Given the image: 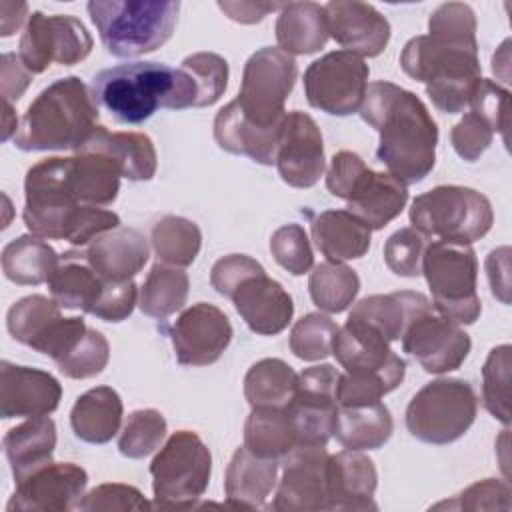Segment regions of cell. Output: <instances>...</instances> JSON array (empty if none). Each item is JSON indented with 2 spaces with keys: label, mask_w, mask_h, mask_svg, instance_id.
I'll list each match as a JSON object with an SVG mask.
<instances>
[{
  "label": "cell",
  "mask_w": 512,
  "mask_h": 512,
  "mask_svg": "<svg viewBox=\"0 0 512 512\" xmlns=\"http://www.w3.org/2000/svg\"><path fill=\"white\" fill-rule=\"evenodd\" d=\"M358 112L380 134L376 156L388 174L404 184H416L430 174L438 128L414 92L384 80L372 82Z\"/></svg>",
  "instance_id": "1"
},
{
  "label": "cell",
  "mask_w": 512,
  "mask_h": 512,
  "mask_svg": "<svg viewBox=\"0 0 512 512\" xmlns=\"http://www.w3.org/2000/svg\"><path fill=\"white\" fill-rule=\"evenodd\" d=\"M92 96L122 124H140L158 108H198V86L186 68L130 62L98 72Z\"/></svg>",
  "instance_id": "2"
},
{
  "label": "cell",
  "mask_w": 512,
  "mask_h": 512,
  "mask_svg": "<svg viewBox=\"0 0 512 512\" xmlns=\"http://www.w3.org/2000/svg\"><path fill=\"white\" fill-rule=\"evenodd\" d=\"M98 114L92 92L78 76L58 78L26 108L12 142L24 152H76L96 128Z\"/></svg>",
  "instance_id": "3"
},
{
  "label": "cell",
  "mask_w": 512,
  "mask_h": 512,
  "mask_svg": "<svg viewBox=\"0 0 512 512\" xmlns=\"http://www.w3.org/2000/svg\"><path fill=\"white\" fill-rule=\"evenodd\" d=\"M402 70L426 84L432 104L446 114H456L470 104L480 80L478 44L444 36H414L400 54Z\"/></svg>",
  "instance_id": "4"
},
{
  "label": "cell",
  "mask_w": 512,
  "mask_h": 512,
  "mask_svg": "<svg viewBox=\"0 0 512 512\" xmlns=\"http://www.w3.org/2000/svg\"><path fill=\"white\" fill-rule=\"evenodd\" d=\"M332 354L344 368L336 390L338 406L376 402L392 392L406 374V362L394 354L390 342L350 318L338 330Z\"/></svg>",
  "instance_id": "5"
},
{
  "label": "cell",
  "mask_w": 512,
  "mask_h": 512,
  "mask_svg": "<svg viewBox=\"0 0 512 512\" xmlns=\"http://www.w3.org/2000/svg\"><path fill=\"white\" fill-rule=\"evenodd\" d=\"M180 2L174 0H92L88 14L108 54L136 58L154 52L172 36Z\"/></svg>",
  "instance_id": "6"
},
{
  "label": "cell",
  "mask_w": 512,
  "mask_h": 512,
  "mask_svg": "<svg viewBox=\"0 0 512 512\" xmlns=\"http://www.w3.org/2000/svg\"><path fill=\"white\" fill-rule=\"evenodd\" d=\"M326 188L332 196L346 200L348 212L360 218L370 230H382L408 202L404 182L392 174L370 170L350 150H340L332 156L326 172Z\"/></svg>",
  "instance_id": "7"
},
{
  "label": "cell",
  "mask_w": 512,
  "mask_h": 512,
  "mask_svg": "<svg viewBox=\"0 0 512 512\" xmlns=\"http://www.w3.org/2000/svg\"><path fill=\"white\" fill-rule=\"evenodd\" d=\"M412 228L444 242L472 244L486 236L494 222L490 200L466 186H436L414 198Z\"/></svg>",
  "instance_id": "8"
},
{
  "label": "cell",
  "mask_w": 512,
  "mask_h": 512,
  "mask_svg": "<svg viewBox=\"0 0 512 512\" xmlns=\"http://www.w3.org/2000/svg\"><path fill=\"white\" fill-rule=\"evenodd\" d=\"M212 456L196 432H174L150 464L154 506L188 510L208 488Z\"/></svg>",
  "instance_id": "9"
},
{
  "label": "cell",
  "mask_w": 512,
  "mask_h": 512,
  "mask_svg": "<svg viewBox=\"0 0 512 512\" xmlns=\"http://www.w3.org/2000/svg\"><path fill=\"white\" fill-rule=\"evenodd\" d=\"M422 274L432 292L434 308L456 324H474L480 316L476 292L478 260L470 244L436 240L426 246Z\"/></svg>",
  "instance_id": "10"
},
{
  "label": "cell",
  "mask_w": 512,
  "mask_h": 512,
  "mask_svg": "<svg viewBox=\"0 0 512 512\" xmlns=\"http://www.w3.org/2000/svg\"><path fill=\"white\" fill-rule=\"evenodd\" d=\"M478 396L470 382L438 378L422 386L406 408L408 432L426 444H450L474 424Z\"/></svg>",
  "instance_id": "11"
},
{
  "label": "cell",
  "mask_w": 512,
  "mask_h": 512,
  "mask_svg": "<svg viewBox=\"0 0 512 512\" xmlns=\"http://www.w3.org/2000/svg\"><path fill=\"white\" fill-rule=\"evenodd\" d=\"M298 76L296 60L280 48H260L244 64L242 84L234 100L246 120L260 128H280L284 102Z\"/></svg>",
  "instance_id": "12"
},
{
  "label": "cell",
  "mask_w": 512,
  "mask_h": 512,
  "mask_svg": "<svg viewBox=\"0 0 512 512\" xmlns=\"http://www.w3.org/2000/svg\"><path fill=\"white\" fill-rule=\"evenodd\" d=\"M368 72V64L356 54L348 50L328 52L304 72L306 100L326 114L350 116L362 106Z\"/></svg>",
  "instance_id": "13"
},
{
  "label": "cell",
  "mask_w": 512,
  "mask_h": 512,
  "mask_svg": "<svg viewBox=\"0 0 512 512\" xmlns=\"http://www.w3.org/2000/svg\"><path fill=\"white\" fill-rule=\"evenodd\" d=\"M18 48L22 64L32 74H40L52 62L62 66L82 62L92 50V36L74 16H46L42 12H32Z\"/></svg>",
  "instance_id": "14"
},
{
  "label": "cell",
  "mask_w": 512,
  "mask_h": 512,
  "mask_svg": "<svg viewBox=\"0 0 512 512\" xmlns=\"http://www.w3.org/2000/svg\"><path fill=\"white\" fill-rule=\"evenodd\" d=\"M402 348L430 374H444L462 366L472 342L460 324L434 312L432 302L420 306L406 322Z\"/></svg>",
  "instance_id": "15"
},
{
  "label": "cell",
  "mask_w": 512,
  "mask_h": 512,
  "mask_svg": "<svg viewBox=\"0 0 512 512\" xmlns=\"http://www.w3.org/2000/svg\"><path fill=\"white\" fill-rule=\"evenodd\" d=\"M340 372L332 364L310 366L298 374L292 402L286 406L296 446H326L334 432Z\"/></svg>",
  "instance_id": "16"
},
{
  "label": "cell",
  "mask_w": 512,
  "mask_h": 512,
  "mask_svg": "<svg viewBox=\"0 0 512 512\" xmlns=\"http://www.w3.org/2000/svg\"><path fill=\"white\" fill-rule=\"evenodd\" d=\"M326 446H294L282 456V478L272 510H330Z\"/></svg>",
  "instance_id": "17"
},
{
  "label": "cell",
  "mask_w": 512,
  "mask_h": 512,
  "mask_svg": "<svg viewBox=\"0 0 512 512\" xmlns=\"http://www.w3.org/2000/svg\"><path fill=\"white\" fill-rule=\"evenodd\" d=\"M88 474L74 462H50L16 484L8 512H66L80 506Z\"/></svg>",
  "instance_id": "18"
},
{
  "label": "cell",
  "mask_w": 512,
  "mask_h": 512,
  "mask_svg": "<svg viewBox=\"0 0 512 512\" xmlns=\"http://www.w3.org/2000/svg\"><path fill=\"white\" fill-rule=\"evenodd\" d=\"M170 340L182 366H208L228 348L232 324L214 304L198 302L176 318L170 328Z\"/></svg>",
  "instance_id": "19"
},
{
  "label": "cell",
  "mask_w": 512,
  "mask_h": 512,
  "mask_svg": "<svg viewBox=\"0 0 512 512\" xmlns=\"http://www.w3.org/2000/svg\"><path fill=\"white\" fill-rule=\"evenodd\" d=\"M274 164L280 178L292 188H312L320 180L324 174V144L312 116L300 110L284 116Z\"/></svg>",
  "instance_id": "20"
},
{
  "label": "cell",
  "mask_w": 512,
  "mask_h": 512,
  "mask_svg": "<svg viewBox=\"0 0 512 512\" xmlns=\"http://www.w3.org/2000/svg\"><path fill=\"white\" fill-rule=\"evenodd\" d=\"M62 398L60 382L38 368L0 364V416L36 418L54 412Z\"/></svg>",
  "instance_id": "21"
},
{
  "label": "cell",
  "mask_w": 512,
  "mask_h": 512,
  "mask_svg": "<svg viewBox=\"0 0 512 512\" xmlns=\"http://www.w3.org/2000/svg\"><path fill=\"white\" fill-rule=\"evenodd\" d=\"M328 34L356 56H378L390 40L388 20L366 2L336 0L324 6Z\"/></svg>",
  "instance_id": "22"
},
{
  "label": "cell",
  "mask_w": 512,
  "mask_h": 512,
  "mask_svg": "<svg viewBox=\"0 0 512 512\" xmlns=\"http://www.w3.org/2000/svg\"><path fill=\"white\" fill-rule=\"evenodd\" d=\"M248 328L262 336L280 334L292 320L294 304L280 282L266 272L246 278L230 298Z\"/></svg>",
  "instance_id": "23"
},
{
  "label": "cell",
  "mask_w": 512,
  "mask_h": 512,
  "mask_svg": "<svg viewBox=\"0 0 512 512\" xmlns=\"http://www.w3.org/2000/svg\"><path fill=\"white\" fill-rule=\"evenodd\" d=\"M330 510H376L374 492L378 474L374 462L360 450H342L328 458Z\"/></svg>",
  "instance_id": "24"
},
{
  "label": "cell",
  "mask_w": 512,
  "mask_h": 512,
  "mask_svg": "<svg viewBox=\"0 0 512 512\" xmlns=\"http://www.w3.org/2000/svg\"><path fill=\"white\" fill-rule=\"evenodd\" d=\"M278 480V460L260 458L246 446L234 450L226 468V504L240 510L264 508Z\"/></svg>",
  "instance_id": "25"
},
{
  "label": "cell",
  "mask_w": 512,
  "mask_h": 512,
  "mask_svg": "<svg viewBox=\"0 0 512 512\" xmlns=\"http://www.w3.org/2000/svg\"><path fill=\"white\" fill-rule=\"evenodd\" d=\"M106 156L120 176L142 182L156 174V150L152 140L142 132H110L106 126H96L88 140L76 150Z\"/></svg>",
  "instance_id": "26"
},
{
  "label": "cell",
  "mask_w": 512,
  "mask_h": 512,
  "mask_svg": "<svg viewBox=\"0 0 512 512\" xmlns=\"http://www.w3.org/2000/svg\"><path fill=\"white\" fill-rule=\"evenodd\" d=\"M88 264L106 280H132L148 262L146 238L134 228H114L94 238L84 250Z\"/></svg>",
  "instance_id": "27"
},
{
  "label": "cell",
  "mask_w": 512,
  "mask_h": 512,
  "mask_svg": "<svg viewBox=\"0 0 512 512\" xmlns=\"http://www.w3.org/2000/svg\"><path fill=\"white\" fill-rule=\"evenodd\" d=\"M280 128H260L252 124L242 116L234 100L220 108L214 118V138L222 150L248 156L264 166L276 162Z\"/></svg>",
  "instance_id": "28"
},
{
  "label": "cell",
  "mask_w": 512,
  "mask_h": 512,
  "mask_svg": "<svg viewBox=\"0 0 512 512\" xmlns=\"http://www.w3.org/2000/svg\"><path fill=\"white\" fill-rule=\"evenodd\" d=\"M16 484L52 462L56 448V426L48 416L30 418L10 428L2 440Z\"/></svg>",
  "instance_id": "29"
},
{
  "label": "cell",
  "mask_w": 512,
  "mask_h": 512,
  "mask_svg": "<svg viewBox=\"0 0 512 512\" xmlns=\"http://www.w3.org/2000/svg\"><path fill=\"white\" fill-rule=\"evenodd\" d=\"M372 230L348 210H326L312 220V240L328 262L362 258L370 248Z\"/></svg>",
  "instance_id": "30"
},
{
  "label": "cell",
  "mask_w": 512,
  "mask_h": 512,
  "mask_svg": "<svg viewBox=\"0 0 512 512\" xmlns=\"http://www.w3.org/2000/svg\"><path fill=\"white\" fill-rule=\"evenodd\" d=\"M390 410L380 402L338 406L332 436L346 450H378L392 436Z\"/></svg>",
  "instance_id": "31"
},
{
  "label": "cell",
  "mask_w": 512,
  "mask_h": 512,
  "mask_svg": "<svg viewBox=\"0 0 512 512\" xmlns=\"http://www.w3.org/2000/svg\"><path fill=\"white\" fill-rule=\"evenodd\" d=\"M122 400L110 386H96L78 396L70 412L76 438L88 444L110 442L122 424Z\"/></svg>",
  "instance_id": "32"
},
{
  "label": "cell",
  "mask_w": 512,
  "mask_h": 512,
  "mask_svg": "<svg viewBox=\"0 0 512 512\" xmlns=\"http://www.w3.org/2000/svg\"><path fill=\"white\" fill-rule=\"evenodd\" d=\"M104 282L106 278L98 276L88 264L84 250H70L62 254L58 268L48 280V288L60 308L90 314L100 298Z\"/></svg>",
  "instance_id": "33"
},
{
  "label": "cell",
  "mask_w": 512,
  "mask_h": 512,
  "mask_svg": "<svg viewBox=\"0 0 512 512\" xmlns=\"http://www.w3.org/2000/svg\"><path fill=\"white\" fill-rule=\"evenodd\" d=\"M324 6L316 2H288L276 20V40L286 54H314L328 40Z\"/></svg>",
  "instance_id": "34"
},
{
  "label": "cell",
  "mask_w": 512,
  "mask_h": 512,
  "mask_svg": "<svg viewBox=\"0 0 512 512\" xmlns=\"http://www.w3.org/2000/svg\"><path fill=\"white\" fill-rule=\"evenodd\" d=\"M430 300L420 292H392V294H372L354 304L348 314L350 320H356L378 334H382L388 342L400 340L408 318Z\"/></svg>",
  "instance_id": "35"
},
{
  "label": "cell",
  "mask_w": 512,
  "mask_h": 512,
  "mask_svg": "<svg viewBox=\"0 0 512 512\" xmlns=\"http://www.w3.org/2000/svg\"><path fill=\"white\" fill-rule=\"evenodd\" d=\"M68 188L80 204L106 206L118 196L120 172L102 154L78 152L68 158Z\"/></svg>",
  "instance_id": "36"
},
{
  "label": "cell",
  "mask_w": 512,
  "mask_h": 512,
  "mask_svg": "<svg viewBox=\"0 0 512 512\" xmlns=\"http://www.w3.org/2000/svg\"><path fill=\"white\" fill-rule=\"evenodd\" d=\"M58 264L56 250L38 236H18L2 250V272L10 282L20 286L48 282Z\"/></svg>",
  "instance_id": "37"
},
{
  "label": "cell",
  "mask_w": 512,
  "mask_h": 512,
  "mask_svg": "<svg viewBox=\"0 0 512 512\" xmlns=\"http://www.w3.org/2000/svg\"><path fill=\"white\" fill-rule=\"evenodd\" d=\"M298 386V374L280 358L258 360L244 376V396L252 408L284 410Z\"/></svg>",
  "instance_id": "38"
},
{
  "label": "cell",
  "mask_w": 512,
  "mask_h": 512,
  "mask_svg": "<svg viewBox=\"0 0 512 512\" xmlns=\"http://www.w3.org/2000/svg\"><path fill=\"white\" fill-rule=\"evenodd\" d=\"M244 446L260 458H282L296 446L286 408H252L244 424Z\"/></svg>",
  "instance_id": "39"
},
{
  "label": "cell",
  "mask_w": 512,
  "mask_h": 512,
  "mask_svg": "<svg viewBox=\"0 0 512 512\" xmlns=\"http://www.w3.org/2000/svg\"><path fill=\"white\" fill-rule=\"evenodd\" d=\"M188 276L176 266L154 264L140 288V310L156 320H164L178 312L188 298Z\"/></svg>",
  "instance_id": "40"
},
{
  "label": "cell",
  "mask_w": 512,
  "mask_h": 512,
  "mask_svg": "<svg viewBox=\"0 0 512 512\" xmlns=\"http://www.w3.org/2000/svg\"><path fill=\"white\" fill-rule=\"evenodd\" d=\"M202 246L200 228L182 216H164L152 228V248L158 262L166 266H190Z\"/></svg>",
  "instance_id": "41"
},
{
  "label": "cell",
  "mask_w": 512,
  "mask_h": 512,
  "mask_svg": "<svg viewBox=\"0 0 512 512\" xmlns=\"http://www.w3.org/2000/svg\"><path fill=\"white\" fill-rule=\"evenodd\" d=\"M308 290L312 302L330 314L344 312L360 290L358 274L338 262H322L314 266L308 278Z\"/></svg>",
  "instance_id": "42"
},
{
  "label": "cell",
  "mask_w": 512,
  "mask_h": 512,
  "mask_svg": "<svg viewBox=\"0 0 512 512\" xmlns=\"http://www.w3.org/2000/svg\"><path fill=\"white\" fill-rule=\"evenodd\" d=\"M60 318V306L54 298L32 294L20 298L10 306L6 326L16 342L26 344L34 350Z\"/></svg>",
  "instance_id": "43"
},
{
  "label": "cell",
  "mask_w": 512,
  "mask_h": 512,
  "mask_svg": "<svg viewBox=\"0 0 512 512\" xmlns=\"http://www.w3.org/2000/svg\"><path fill=\"white\" fill-rule=\"evenodd\" d=\"M510 352L508 344L492 348L482 368L484 406L506 426L510 424Z\"/></svg>",
  "instance_id": "44"
},
{
  "label": "cell",
  "mask_w": 512,
  "mask_h": 512,
  "mask_svg": "<svg viewBox=\"0 0 512 512\" xmlns=\"http://www.w3.org/2000/svg\"><path fill=\"white\" fill-rule=\"evenodd\" d=\"M338 330L330 316L320 312L306 314L290 330V350L296 358L306 362L324 360L332 354Z\"/></svg>",
  "instance_id": "45"
},
{
  "label": "cell",
  "mask_w": 512,
  "mask_h": 512,
  "mask_svg": "<svg viewBox=\"0 0 512 512\" xmlns=\"http://www.w3.org/2000/svg\"><path fill=\"white\" fill-rule=\"evenodd\" d=\"M166 436V420L154 408L134 410L120 432L118 450L126 458H144L152 454Z\"/></svg>",
  "instance_id": "46"
},
{
  "label": "cell",
  "mask_w": 512,
  "mask_h": 512,
  "mask_svg": "<svg viewBox=\"0 0 512 512\" xmlns=\"http://www.w3.org/2000/svg\"><path fill=\"white\" fill-rule=\"evenodd\" d=\"M108 358H110L108 340L102 336V332L88 328L82 340L74 346V350L66 354L60 362H56V366L64 376L74 380H84V378L98 376L106 368Z\"/></svg>",
  "instance_id": "47"
},
{
  "label": "cell",
  "mask_w": 512,
  "mask_h": 512,
  "mask_svg": "<svg viewBox=\"0 0 512 512\" xmlns=\"http://www.w3.org/2000/svg\"><path fill=\"white\" fill-rule=\"evenodd\" d=\"M198 86V108L212 106L220 100L228 86V62L214 52H198L186 56L180 64Z\"/></svg>",
  "instance_id": "48"
},
{
  "label": "cell",
  "mask_w": 512,
  "mask_h": 512,
  "mask_svg": "<svg viewBox=\"0 0 512 512\" xmlns=\"http://www.w3.org/2000/svg\"><path fill=\"white\" fill-rule=\"evenodd\" d=\"M426 246L428 240L422 232L416 228H400L384 244V262L394 274L416 278L422 274Z\"/></svg>",
  "instance_id": "49"
},
{
  "label": "cell",
  "mask_w": 512,
  "mask_h": 512,
  "mask_svg": "<svg viewBox=\"0 0 512 512\" xmlns=\"http://www.w3.org/2000/svg\"><path fill=\"white\" fill-rule=\"evenodd\" d=\"M274 260L294 276L306 274L314 264V254L306 230L300 224H284L270 238Z\"/></svg>",
  "instance_id": "50"
},
{
  "label": "cell",
  "mask_w": 512,
  "mask_h": 512,
  "mask_svg": "<svg viewBox=\"0 0 512 512\" xmlns=\"http://www.w3.org/2000/svg\"><path fill=\"white\" fill-rule=\"evenodd\" d=\"M428 32L432 36H444L468 44L476 42V16L468 4L446 2L440 4L428 20Z\"/></svg>",
  "instance_id": "51"
},
{
  "label": "cell",
  "mask_w": 512,
  "mask_h": 512,
  "mask_svg": "<svg viewBox=\"0 0 512 512\" xmlns=\"http://www.w3.org/2000/svg\"><path fill=\"white\" fill-rule=\"evenodd\" d=\"M510 486L504 480L486 478L466 490H462L454 500L440 502L434 508L450 510H510Z\"/></svg>",
  "instance_id": "52"
},
{
  "label": "cell",
  "mask_w": 512,
  "mask_h": 512,
  "mask_svg": "<svg viewBox=\"0 0 512 512\" xmlns=\"http://www.w3.org/2000/svg\"><path fill=\"white\" fill-rule=\"evenodd\" d=\"M470 110L480 114L494 132H500L504 142H508L510 124V92L500 84L482 78L474 96L470 98Z\"/></svg>",
  "instance_id": "53"
},
{
  "label": "cell",
  "mask_w": 512,
  "mask_h": 512,
  "mask_svg": "<svg viewBox=\"0 0 512 512\" xmlns=\"http://www.w3.org/2000/svg\"><path fill=\"white\" fill-rule=\"evenodd\" d=\"M492 138H494L492 126L472 110L464 114V118L456 122L450 132V140L456 154L466 162L478 160L490 148Z\"/></svg>",
  "instance_id": "54"
},
{
  "label": "cell",
  "mask_w": 512,
  "mask_h": 512,
  "mask_svg": "<svg viewBox=\"0 0 512 512\" xmlns=\"http://www.w3.org/2000/svg\"><path fill=\"white\" fill-rule=\"evenodd\" d=\"M144 494L128 484H100L90 490L78 510H150Z\"/></svg>",
  "instance_id": "55"
},
{
  "label": "cell",
  "mask_w": 512,
  "mask_h": 512,
  "mask_svg": "<svg viewBox=\"0 0 512 512\" xmlns=\"http://www.w3.org/2000/svg\"><path fill=\"white\" fill-rule=\"evenodd\" d=\"M136 284L132 280H106L92 316L104 322H122L136 306Z\"/></svg>",
  "instance_id": "56"
},
{
  "label": "cell",
  "mask_w": 512,
  "mask_h": 512,
  "mask_svg": "<svg viewBox=\"0 0 512 512\" xmlns=\"http://www.w3.org/2000/svg\"><path fill=\"white\" fill-rule=\"evenodd\" d=\"M264 272V268L250 256L246 254H228L224 258H220L210 272V284L212 288L226 296L232 298L234 290L250 276Z\"/></svg>",
  "instance_id": "57"
},
{
  "label": "cell",
  "mask_w": 512,
  "mask_h": 512,
  "mask_svg": "<svg viewBox=\"0 0 512 512\" xmlns=\"http://www.w3.org/2000/svg\"><path fill=\"white\" fill-rule=\"evenodd\" d=\"M32 80V72L22 64L16 54H2L0 58V90L4 102L18 100Z\"/></svg>",
  "instance_id": "58"
},
{
  "label": "cell",
  "mask_w": 512,
  "mask_h": 512,
  "mask_svg": "<svg viewBox=\"0 0 512 512\" xmlns=\"http://www.w3.org/2000/svg\"><path fill=\"white\" fill-rule=\"evenodd\" d=\"M510 248L508 246H502L498 250H492L486 258V272H488V280H490V288H492V294L508 304L510 302Z\"/></svg>",
  "instance_id": "59"
},
{
  "label": "cell",
  "mask_w": 512,
  "mask_h": 512,
  "mask_svg": "<svg viewBox=\"0 0 512 512\" xmlns=\"http://www.w3.org/2000/svg\"><path fill=\"white\" fill-rule=\"evenodd\" d=\"M284 4L274 2H218V8L228 14L230 20L240 24L260 22L268 12L282 10Z\"/></svg>",
  "instance_id": "60"
},
{
  "label": "cell",
  "mask_w": 512,
  "mask_h": 512,
  "mask_svg": "<svg viewBox=\"0 0 512 512\" xmlns=\"http://www.w3.org/2000/svg\"><path fill=\"white\" fill-rule=\"evenodd\" d=\"M26 4H12V2H2L0 4V12H2V18H0V26H2V36H12L14 30L22 24L24 20V14H26Z\"/></svg>",
  "instance_id": "61"
},
{
  "label": "cell",
  "mask_w": 512,
  "mask_h": 512,
  "mask_svg": "<svg viewBox=\"0 0 512 512\" xmlns=\"http://www.w3.org/2000/svg\"><path fill=\"white\" fill-rule=\"evenodd\" d=\"M508 52H510V40H504L502 46L498 48V52H496L494 58H492V72H494L496 76H500V70H504V72H502L504 82H508V78H510V74H508V62H510Z\"/></svg>",
  "instance_id": "62"
},
{
  "label": "cell",
  "mask_w": 512,
  "mask_h": 512,
  "mask_svg": "<svg viewBox=\"0 0 512 512\" xmlns=\"http://www.w3.org/2000/svg\"><path fill=\"white\" fill-rule=\"evenodd\" d=\"M20 122L12 110L10 102H4V122H2V140H8L12 134H16Z\"/></svg>",
  "instance_id": "63"
}]
</instances>
